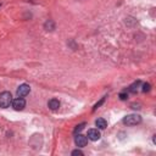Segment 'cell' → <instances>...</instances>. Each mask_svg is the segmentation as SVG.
I'll use <instances>...</instances> for the list:
<instances>
[{
    "label": "cell",
    "instance_id": "cell-7",
    "mask_svg": "<svg viewBox=\"0 0 156 156\" xmlns=\"http://www.w3.org/2000/svg\"><path fill=\"white\" fill-rule=\"evenodd\" d=\"M48 106H49V109H50V110L55 111V110H57V109L60 107V101H59L57 99H51V100H49Z\"/></svg>",
    "mask_w": 156,
    "mask_h": 156
},
{
    "label": "cell",
    "instance_id": "cell-14",
    "mask_svg": "<svg viewBox=\"0 0 156 156\" xmlns=\"http://www.w3.org/2000/svg\"><path fill=\"white\" fill-rule=\"evenodd\" d=\"M104 101H105V98H103V99H101V100H100L98 104H95V106H94V110H95V109H98V107H99V106H100V105H101Z\"/></svg>",
    "mask_w": 156,
    "mask_h": 156
},
{
    "label": "cell",
    "instance_id": "cell-10",
    "mask_svg": "<svg viewBox=\"0 0 156 156\" xmlns=\"http://www.w3.org/2000/svg\"><path fill=\"white\" fill-rule=\"evenodd\" d=\"M84 126H85V123H81V124H78V126L75 128V134H78V133L84 128Z\"/></svg>",
    "mask_w": 156,
    "mask_h": 156
},
{
    "label": "cell",
    "instance_id": "cell-15",
    "mask_svg": "<svg viewBox=\"0 0 156 156\" xmlns=\"http://www.w3.org/2000/svg\"><path fill=\"white\" fill-rule=\"evenodd\" d=\"M0 6H2V4H0Z\"/></svg>",
    "mask_w": 156,
    "mask_h": 156
},
{
    "label": "cell",
    "instance_id": "cell-8",
    "mask_svg": "<svg viewBox=\"0 0 156 156\" xmlns=\"http://www.w3.org/2000/svg\"><path fill=\"white\" fill-rule=\"evenodd\" d=\"M95 124H97V127L100 128V129H105V128L107 127V122H106V119H104V118H98V119L95 121Z\"/></svg>",
    "mask_w": 156,
    "mask_h": 156
},
{
    "label": "cell",
    "instance_id": "cell-5",
    "mask_svg": "<svg viewBox=\"0 0 156 156\" xmlns=\"http://www.w3.org/2000/svg\"><path fill=\"white\" fill-rule=\"evenodd\" d=\"M75 142H76V145L77 146H79V148H83V146H85L87 145V143H88V138L87 137H84L83 134H76V138H75Z\"/></svg>",
    "mask_w": 156,
    "mask_h": 156
},
{
    "label": "cell",
    "instance_id": "cell-6",
    "mask_svg": "<svg viewBox=\"0 0 156 156\" xmlns=\"http://www.w3.org/2000/svg\"><path fill=\"white\" fill-rule=\"evenodd\" d=\"M100 137H101V134H100V132L98 129H89L88 131V139H90L93 142L99 140Z\"/></svg>",
    "mask_w": 156,
    "mask_h": 156
},
{
    "label": "cell",
    "instance_id": "cell-13",
    "mask_svg": "<svg viewBox=\"0 0 156 156\" xmlns=\"http://www.w3.org/2000/svg\"><path fill=\"white\" fill-rule=\"evenodd\" d=\"M72 155H73V156H76V155H79V156H83V152H82L81 150H78V149H77V150H73V151H72Z\"/></svg>",
    "mask_w": 156,
    "mask_h": 156
},
{
    "label": "cell",
    "instance_id": "cell-12",
    "mask_svg": "<svg viewBox=\"0 0 156 156\" xmlns=\"http://www.w3.org/2000/svg\"><path fill=\"white\" fill-rule=\"evenodd\" d=\"M127 98H128L127 93H121V94H119V99H121V100H126Z\"/></svg>",
    "mask_w": 156,
    "mask_h": 156
},
{
    "label": "cell",
    "instance_id": "cell-4",
    "mask_svg": "<svg viewBox=\"0 0 156 156\" xmlns=\"http://www.w3.org/2000/svg\"><path fill=\"white\" fill-rule=\"evenodd\" d=\"M26 106V101L23 98H17L15 100H12V107L16 110V111H21L23 110Z\"/></svg>",
    "mask_w": 156,
    "mask_h": 156
},
{
    "label": "cell",
    "instance_id": "cell-3",
    "mask_svg": "<svg viewBox=\"0 0 156 156\" xmlns=\"http://www.w3.org/2000/svg\"><path fill=\"white\" fill-rule=\"evenodd\" d=\"M29 91H30V88H29L28 84H21L18 87V89H17V97L18 98H23V97L29 94Z\"/></svg>",
    "mask_w": 156,
    "mask_h": 156
},
{
    "label": "cell",
    "instance_id": "cell-1",
    "mask_svg": "<svg viewBox=\"0 0 156 156\" xmlns=\"http://www.w3.org/2000/svg\"><path fill=\"white\" fill-rule=\"evenodd\" d=\"M12 104V95L10 91H3L0 94V107L6 109Z\"/></svg>",
    "mask_w": 156,
    "mask_h": 156
},
{
    "label": "cell",
    "instance_id": "cell-2",
    "mask_svg": "<svg viewBox=\"0 0 156 156\" xmlns=\"http://www.w3.org/2000/svg\"><path fill=\"white\" fill-rule=\"evenodd\" d=\"M142 122V117L139 115L132 113V115H127L126 117L123 118V123L127 124V126H137Z\"/></svg>",
    "mask_w": 156,
    "mask_h": 156
},
{
    "label": "cell",
    "instance_id": "cell-9",
    "mask_svg": "<svg viewBox=\"0 0 156 156\" xmlns=\"http://www.w3.org/2000/svg\"><path fill=\"white\" fill-rule=\"evenodd\" d=\"M139 85H140V81H137V82H134V83L129 87V89H128V90H129L131 93H137V90H138V87H139Z\"/></svg>",
    "mask_w": 156,
    "mask_h": 156
},
{
    "label": "cell",
    "instance_id": "cell-11",
    "mask_svg": "<svg viewBox=\"0 0 156 156\" xmlns=\"http://www.w3.org/2000/svg\"><path fill=\"white\" fill-rule=\"evenodd\" d=\"M149 90H150V84H149V83H144V84H143V91L146 93V91H149Z\"/></svg>",
    "mask_w": 156,
    "mask_h": 156
}]
</instances>
